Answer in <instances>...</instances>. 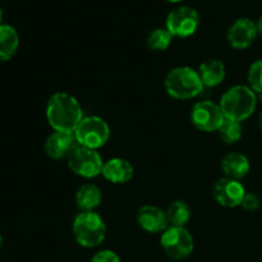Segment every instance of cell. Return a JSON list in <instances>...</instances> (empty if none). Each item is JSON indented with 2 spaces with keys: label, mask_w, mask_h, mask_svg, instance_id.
Listing matches in <instances>:
<instances>
[{
  "label": "cell",
  "mask_w": 262,
  "mask_h": 262,
  "mask_svg": "<svg viewBox=\"0 0 262 262\" xmlns=\"http://www.w3.org/2000/svg\"><path fill=\"white\" fill-rule=\"evenodd\" d=\"M160 245L165 255L174 261H183L192 255L194 239L186 227H169L161 233Z\"/></svg>",
  "instance_id": "obj_5"
},
{
  "label": "cell",
  "mask_w": 262,
  "mask_h": 262,
  "mask_svg": "<svg viewBox=\"0 0 262 262\" xmlns=\"http://www.w3.org/2000/svg\"><path fill=\"white\" fill-rule=\"evenodd\" d=\"M3 246V237H2V233H0V248H2Z\"/></svg>",
  "instance_id": "obj_29"
},
{
  "label": "cell",
  "mask_w": 262,
  "mask_h": 262,
  "mask_svg": "<svg viewBox=\"0 0 262 262\" xmlns=\"http://www.w3.org/2000/svg\"><path fill=\"white\" fill-rule=\"evenodd\" d=\"M220 168L225 178L241 181L250 173L251 165L248 158L243 154L229 152L223 158Z\"/></svg>",
  "instance_id": "obj_15"
},
{
  "label": "cell",
  "mask_w": 262,
  "mask_h": 262,
  "mask_svg": "<svg viewBox=\"0 0 262 262\" xmlns=\"http://www.w3.org/2000/svg\"><path fill=\"white\" fill-rule=\"evenodd\" d=\"M74 136L79 146L99 150L104 147L110 138V127L106 120L97 115L84 117L77 129Z\"/></svg>",
  "instance_id": "obj_6"
},
{
  "label": "cell",
  "mask_w": 262,
  "mask_h": 262,
  "mask_svg": "<svg viewBox=\"0 0 262 262\" xmlns=\"http://www.w3.org/2000/svg\"><path fill=\"white\" fill-rule=\"evenodd\" d=\"M68 168L84 179L96 178L101 174L105 161L97 150L78 146L68 159Z\"/></svg>",
  "instance_id": "obj_7"
},
{
  "label": "cell",
  "mask_w": 262,
  "mask_h": 262,
  "mask_svg": "<svg viewBox=\"0 0 262 262\" xmlns=\"http://www.w3.org/2000/svg\"><path fill=\"white\" fill-rule=\"evenodd\" d=\"M256 28H257V33L260 36H262V17H260L256 22Z\"/></svg>",
  "instance_id": "obj_25"
},
{
  "label": "cell",
  "mask_w": 262,
  "mask_h": 262,
  "mask_svg": "<svg viewBox=\"0 0 262 262\" xmlns=\"http://www.w3.org/2000/svg\"><path fill=\"white\" fill-rule=\"evenodd\" d=\"M257 95L245 84L230 87L220 99V107L225 119L245 122L255 113L257 106Z\"/></svg>",
  "instance_id": "obj_2"
},
{
  "label": "cell",
  "mask_w": 262,
  "mask_h": 262,
  "mask_svg": "<svg viewBox=\"0 0 262 262\" xmlns=\"http://www.w3.org/2000/svg\"><path fill=\"white\" fill-rule=\"evenodd\" d=\"M137 224L141 229L147 233H163L168 229L169 225L168 216H166L165 210L155 206V205H145L140 207L136 215Z\"/></svg>",
  "instance_id": "obj_13"
},
{
  "label": "cell",
  "mask_w": 262,
  "mask_h": 262,
  "mask_svg": "<svg viewBox=\"0 0 262 262\" xmlns=\"http://www.w3.org/2000/svg\"><path fill=\"white\" fill-rule=\"evenodd\" d=\"M201 23L199 12L192 7H178L166 17L165 28L173 37L186 38L197 32Z\"/></svg>",
  "instance_id": "obj_8"
},
{
  "label": "cell",
  "mask_w": 262,
  "mask_h": 262,
  "mask_svg": "<svg viewBox=\"0 0 262 262\" xmlns=\"http://www.w3.org/2000/svg\"><path fill=\"white\" fill-rule=\"evenodd\" d=\"M19 35L9 25H0V61H8L17 54Z\"/></svg>",
  "instance_id": "obj_18"
},
{
  "label": "cell",
  "mask_w": 262,
  "mask_h": 262,
  "mask_svg": "<svg viewBox=\"0 0 262 262\" xmlns=\"http://www.w3.org/2000/svg\"><path fill=\"white\" fill-rule=\"evenodd\" d=\"M248 87L256 92V95L262 94V59L251 64L247 73Z\"/></svg>",
  "instance_id": "obj_22"
},
{
  "label": "cell",
  "mask_w": 262,
  "mask_h": 262,
  "mask_svg": "<svg viewBox=\"0 0 262 262\" xmlns=\"http://www.w3.org/2000/svg\"><path fill=\"white\" fill-rule=\"evenodd\" d=\"M256 23L250 18H239L235 20L227 32V40L233 49L243 50L255 42L257 37Z\"/></svg>",
  "instance_id": "obj_11"
},
{
  "label": "cell",
  "mask_w": 262,
  "mask_h": 262,
  "mask_svg": "<svg viewBox=\"0 0 262 262\" xmlns=\"http://www.w3.org/2000/svg\"><path fill=\"white\" fill-rule=\"evenodd\" d=\"M200 78L205 87H216L223 83L227 76L225 64L219 59H209L204 61L199 68Z\"/></svg>",
  "instance_id": "obj_16"
},
{
  "label": "cell",
  "mask_w": 262,
  "mask_h": 262,
  "mask_svg": "<svg viewBox=\"0 0 262 262\" xmlns=\"http://www.w3.org/2000/svg\"><path fill=\"white\" fill-rule=\"evenodd\" d=\"M258 127H260V129L262 130V113L260 114V118H258Z\"/></svg>",
  "instance_id": "obj_26"
},
{
  "label": "cell",
  "mask_w": 262,
  "mask_h": 262,
  "mask_svg": "<svg viewBox=\"0 0 262 262\" xmlns=\"http://www.w3.org/2000/svg\"><path fill=\"white\" fill-rule=\"evenodd\" d=\"M46 119L54 132L74 133L83 119V110L78 100L67 92L51 95L46 104Z\"/></svg>",
  "instance_id": "obj_1"
},
{
  "label": "cell",
  "mask_w": 262,
  "mask_h": 262,
  "mask_svg": "<svg viewBox=\"0 0 262 262\" xmlns=\"http://www.w3.org/2000/svg\"><path fill=\"white\" fill-rule=\"evenodd\" d=\"M260 205L261 201L257 194L252 193V192H246L245 199H243L242 204H241V207L245 209L246 211H256L260 207Z\"/></svg>",
  "instance_id": "obj_23"
},
{
  "label": "cell",
  "mask_w": 262,
  "mask_h": 262,
  "mask_svg": "<svg viewBox=\"0 0 262 262\" xmlns=\"http://www.w3.org/2000/svg\"><path fill=\"white\" fill-rule=\"evenodd\" d=\"M135 168L132 164L123 158H113L105 161L101 176L113 184H124L133 178Z\"/></svg>",
  "instance_id": "obj_14"
},
{
  "label": "cell",
  "mask_w": 262,
  "mask_h": 262,
  "mask_svg": "<svg viewBox=\"0 0 262 262\" xmlns=\"http://www.w3.org/2000/svg\"><path fill=\"white\" fill-rule=\"evenodd\" d=\"M91 262H122L119 255L112 250H101L92 256Z\"/></svg>",
  "instance_id": "obj_24"
},
{
  "label": "cell",
  "mask_w": 262,
  "mask_h": 262,
  "mask_svg": "<svg viewBox=\"0 0 262 262\" xmlns=\"http://www.w3.org/2000/svg\"><path fill=\"white\" fill-rule=\"evenodd\" d=\"M166 94L176 100H191L202 94L205 86L196 69L182 66L171 69L164 79Z\"/></svg>",
  "instance_id": "obj_3"
},
{
  "label": "cell",
  "mask_w": 262,
  "mask_h": 262,
  "mask_svg": "<svg viewBox=\"0 0 262 262\" xmlns=\"http://www.w3.org/2000/svg\"><path fill=\"white\" fill-rule=\"evenodd\" d=\"M165 2H169V3H181V2H183V0H165Z\"/></svg>",
  "instance_id": "obj_28"
},
{
  "label": "cell",
  "mask_w": 262,
  "mask_h": 262,
  "mask_svg": "<svg viewBox=\"0 0 262 262\" xmlns=\"http://www.w3.org/2000/svg\"><path fill=\"white\" fill-rule=\"evenodd\" d=\"M74 241L83 248H96L106 237V224L96 211H81L73 219Z\"/></svg>",
  "instance_id": "obj_4"
},
{
  "label": "cell",
  "mask_w": 262,
  "mask_h": 262,
  "mask_svg": "<svg viewBox=\"0 0 262 262\" xmlns=\"http://www.w3.org/2000/svg\"><path fill=\"white\" fill-rule=\"evenodd\" d=\"M78 146L74 133L53 132L46 138L43 150L50 159L60 160V159H68Z\"/></svg>",
  "instance_id": "obj_12"
},
{
  "label": "cell",
  "mask_w": 262,
  "mask_h": 262,
  "mask_svg": "<svg viewBox=\"0 0 262 262\" xmlns=\"http://www.w3.org/2000/svg\"><path fill=\"white\" fill-rule=\"evenodd\" d=\"M242 124L239 122L230 119H224L223 124L217 129V135H219L220 140L227 143V145L237 143L242 138Z\"/></svg>",
  "instance_id": "obj_20"
},
{
  "label": "cell",
  "mask_w": 262,
  "mask_h": 262,
  "mask_svg": "<svg viewBox=\"0 0 262 262\" xmlns=\"http://www.w3.org/2000/svg\"><path fill=\"white\" fill-rule=\"evenodd\" d=\"M246 188L241 181H234L229 178H220L215 182L212 187V197L215 201L223 207L234 209L241 206L243 199H245Z\"/></svg>",
  "instance_id": "obj_10"
},
{
  "label": "cell",
  "mask_w": 262,
  "mask_h": 262,
  "mask_svg": "<svg viewBox=\"0 0 262 262\" xmlns=\"http://www.w3.org/2000/svg\"><path fill=\"white\" fill-rule=\"evenodd\" d=\"M165 211L170 227H186L191 220V207L182 200L171 202Z\"/></svg>",
  "instance_id": "obj_19"
},
{
  "label": "cell",
  "mask_w": 262,
  "mask_h": 262,
  "mask_svg": "<svg viewBox=\"0 0 262 262\" xmlns=\"http://www.w3.org/2000/svg\"><path fill=\"white\" fill-rule=\"evenodd\" d=\"M225 117L219 104L210 100L199 101L191 110V122L201 132H217Z\"/></svg>",
  "instance_id": "obj_9"
},
{
  "label": "cell",
  "mask_w": 262,
  "mask_h": 262,
  "mask_svg": "<svg viewBox=\"0 0 262 262\" xmlns=\"http://www.w3.org/2000/svg\"><path fill=\"white\" fill-rule=\"evenodd\" d=\"M102 201V192L96 184H82L76 192V204L81 211H95Z\"/></svg>",
  "instance_id": "obj_17"
},
{
  "label": "cell",
  "mask_w": 262,
  "mask_h": 262,
  "mask_svg": "<svg viewBox=\"0 0 262 262\" xmlns=\"http://www.w3.org/2000/svg\"><path fill=\"white\" fill-rule=\"evenodd\" d=\"M173 35L165 27L155 28L147 36V46L154 51H165L173 41Z\"/></svg>",
  "instance_id": "obj_21"
},
{
  "label": "cell",
  "mask_w": 262,
  "mask_h": 262,
  "mask_svg": "<svg viewBox=\"0 0 262 262\" xmlns=\"http://www.w3.org/2000/svg\"><path fill=\"white\" fill-rule=\"evenodd\" d=\"M3 17H4V14H3V10L0 8V25H3Z\"/></svg>",
  "instance_id": "obj_27"
}]
</instances>
